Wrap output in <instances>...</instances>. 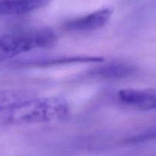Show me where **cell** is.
<instances>
[{
  "label": "cell",
  "instance_id": "cell-1",
  "mask_svg": "<svg viewBox=\"0 0 156 156\" xmlns=\"http://www.w3.org/2000/svg\"><path fill=\"white\" fill-rule=\"evenodd\" d=\"M69 110L67 101L61 97H34L0 113V121L12 125L54 122L66 117Z\"/></svg>",
  "mask_w": 156,
  "mask_h": 156
},
{
  "label": "cell",
  "instance_id": "cell-2",
  "mask_svg": "<svg viewBox=\"0 0 156 156\" xmlns=\"http://www.w3.org/2000/svg\"><path fill=\"white\" fill-rule=\"evenodd\" d=\"M56 35L50 29H37L0 37V62L38 47L52 45Z\"/></svg>",
  "mask_w": 156,
  "mask_h": 156
},
{
  "label": "cell",
  "instance_id": "cell-3",
  "mask_svg": "<svg viewBox=\"0 0 156 156\" xmlns=\"http://www.w3.org/2000/svg\"><path fill=\"white\" fill-rule=\"evenodd\" d=\"M113 14L111 7L103 8L82 17L66 21L63 27L70 32H91L101 28L109 21Z\"/></svg>",
  "mask_w": 156,
  "mask_h": 156
},
{
  "label": "cell",
  "instance_id": "cell-4",
  "mask_svg": "<svg viewBox=\"0 0 156 156\" xmlns=\"http://www.w3.org/2000/svg\"><path fill=\"white\" fill-rule=\"evenodd\" d=\"M117 98L121 103L138 110H156V88L123 89Z\"/></svg>",
  "mask_w": 156,
  "mask_h": 156
},
{
  "label": "cell",
  "instance_id": "cell-5",
  "mask_svg": "<svg viewBox=\"0 0 156 156\" xmlns=\"http://www.w3.org/2000/svg\"><path fill=\"white\" fill-rule=\"evenodd\" d=\"M49 0H0V15H20L43 7Z\"/></svg>",
  "mask_w": 156,
  "mask_h": 156
},
{
  "label": "cell",
  "instance_id": "cell-6",
  "mask_svg": "<svg viewBox=\"0 0 156 156\" xmlns=\"http://www.w3.org/2000/svg\"><path fill=\"white\" fill-rule=\"evenodd\" d=\"M34 97V93L25 90H0V113Z\"/></svg>",
  "mask_w": 156,
  "mask_h": 156
},
{
  "label": "cell",
  "instance_id": "cell-7",
  "mask_svg": "<svg viewBox=\"0 0 156 156\" xmlns=\"http://www.w3.org/2000/svg\"><path fill=\"white\" fill-rule=\"evenodd\" d=\"M135 70L127 64H113L105 65L95 69L94 73L101 77L123 78L129 76L134 73Z\"/></svg>",
  "mask_w": 156,
  "mask_h": 156
}]
</instances>
